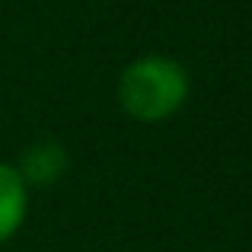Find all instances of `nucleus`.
Returning <instances> with one entry per match:
<instances>
[{"label":"nucleus","mask_w":252,"mask_h":252,"mask_svg":"<svg viewBox=\"0 0 252 252\" xmlns=\"http://www.w3.org/2000/svg\"><path fill=\"white\" fill-rule=\"evenodd\" d=\"M189 99V74L166 55H144L118 77V102L137 122H163Z\"/></svg>","instance_id":"nucleus-1"},{"label":"nucleus","mask_w":252,"mask_h":252,"mask_svg":"<svg viewBox=\"0 0 252 252\" xmlns=\"http://www.w3.org/2000/svg\"><path fill=\"white\" fill-rule=\"evenodd\" d=\"M67 150L58 141H38L23 154L16 172L26 185H51L67 172Z\"/></svg>","instance_id":"nucleus-2"},{"label":"nucleus","mask_w":252,"mask_h":252,"mask_svg":"<svg viewBox=\"0 0 252 252\" xmlns=\"http://www.w3.org/2000/svg\"><path fill=\"white\" fill-rule=\"evenodd\" d=\"M26 208H29L26 182L19 179L16 166L0 163V243L16 236V230L26 220Z\"/></svg>","instance_id":"nucleus-3"}]
</instances>
